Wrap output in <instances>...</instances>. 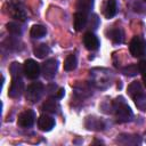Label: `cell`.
<instances>
[{
	"instance_id": "obj_27",
	"label": "cell",
	"mask_w": 146,
	"mask_h": 146,
	"mask_svg": "<svg viewBox=\"0 0 146 146\" xmlns=\"http://www.w3.org/2000/svg\"><path fill=\"white\" fill-rule=\"evenodd\" d=\"M144 1H145V2H146V0H144Z\"/></svg>"
},
{
	"instance_id": "obj_10",
	"label": "cell",
	"mask_w": 146,
	"mask_h": 146,
	"mask_svg": "<svg viewBox=\"0 0 146 146\" xmlns=\"http://www.w3.org/2000/svg\"><path fill=\"white\" fill-rule=\"evenodd\" d=\"M87 23H88V18L86 14L81 11H76L74 14V27L76 31H82L86 27Z\"/></svg>"
},
{
	"instance_id": "obj_21",
	"label": "cell",
	"mask_w": 146,
	"mask_h": 146,
	"mask_svg": "<svg viewBox=\"0 0 146 146\" xmlns=\"http://www.w3.org/2000/svg\"><path fill=\"white\" fill-rule=\"evenodd\" d=\"M7 30L10 34L13 35H21L22 34V27L18 23L16 22H9L7 24Z\"/></svg>"
},
{
	"instance_id": "obj_6",
	"label": "cell",
	"mask_w": 146,
	"mask_h": 146,
	"mask_svg": "<svg viewBox=\"0 0 146 146\" xmlns=\"http://www.w3.org/2000/svg\"><path fill=\"white\" fill-rule=\"evenodd\" d=\"M24 90V82L22 80V75L13 76V82L8 91V96L11 98H18Z\"/></svg>"
},
{
	"instance_id": "obj_7",
	"label": "cell",
	"mask_w": 146,
	"mask_h": 146,
	"mask_svg": "<svg viewBox=\"0 0 146 146\" xmlns=\"http://www.w3.org/2000/svg\"><path fill=\"white\" fill-rule=\"evenodd\" d=\"M35 121V113L32 110H26L18 115L17 123L22 128H31Z\"/></svg>"
},
{
	"instance_id": "obj_4",
	"label": "cell",
	"mask_w": 146,
	"mask_h": 146,
	"mask_svg": "<svg viewBox=\"0 0 146 146\" xmlns=\"http://www.w3.org/2000/svg\"><path fill=\"white\" fill-rule=\"evenodd\" d=\"M24 74L26 78L31 79V80H35L39 78L40 73H41V67L39 66V64L33 60V59H26L24 65Z\"/></svg>"
},
{
	"instance_id": "obj_26",
	"label": "cell",
	"mask_w": 146,
	"mask_h": 146,
	"mask_svg": "<svg viewBox=\"0 0 146 146\" xmlns=\"http://www.w3.org/2000/svg\"><path fill=\"white\" fill-rule=\"evenodd\" d=\"M143 82H144V84H145V87H146V73L143 74Z\"/></svg>"
},
{
	"instance_id": "obj_20",
	"label": "cell",
	"mask_w": 146,
	"mask_h": 146,
	"mask_svg": "<svg viewBox=\"0 0 146 146\" xmlns=\"http://www.w3.org/2000/svg\"><path fill=\"white\" fill-rule=\"evenodd\" d=\"M94 6V0H79L78 2V11L87 14Z\"/></svg>"
},
{
	"instance_id": "obj_25",
	"label": "cell",
	"mask_w": 146,
	"mask_h": 146,
	"mask_svg": "<svg viewBox=\"0 0 146 146\" xmlns=\"http://www.w3.org/2000/svg\"><path fill=\"white\" fill-rule=\"evenodd\" d=\"M64 95H65V90H64L63 88H60V89H58V91L56 92V98L60 99V98H62Z\"/></svg>"
},
{
	"instance_id": "obj_23",
	"label": "cell",
	"mask_w": 146,
	"mask_h": 146,
	"mask_svg": "<svg viewBox=\"0 0 146 146\" xmlns=\"http://www.w3.org/2000/svg\"><path fill=\"white\" fill-rule=\"evenodd\" d=\"M133 100H135L137 107H139L141 111H146V95L145 94H141L140 96H138Z\"/></svg>"
},
{
	"instance_id": "obj_9",
	"label": "cell",
	"mask_w": 146,
	"mask_h": 146,
	"mask_svg": "<svg viewBox=\"0 0 146 146\" xmlns=\"http://www.w3.org/2000/svg\"><path fill=\"white\" fill-rule=\"evenodd\" d=\"M83 44L88 50H96L99 47V40L92 32H87L83 35Z\"/></svg>"
},
{
	"instance_id": "obj_16",
	"label": "cell",
	"mask_w": 146,
	"mask_h": 146,
	"mask_svg": "<svg viewBox=\"0 0 146 146\" xmlns=\"http://www.w3.org/2000/svg\"><path fill=\"white\" fill-rule=\"evenodd\" d=\"M107 35H108L107 38L111 39L114 43H121L123 41V36H124L123 31L121 29H112V30H110Z\"/></svg>"
},
{
	"instance_id": "obj_11",
	"label": "cell",
	"mask_w": 146,
	"mask_h": 146,
	"mask_svg": "<svg viewBox=\"0 0 146 146\" xmlns=\"http://www.w3.org/2000/svg\"><path fill=\"white\" fill-rule=\"evenodd\" d=\"M86 127L87 129H90V130H103L104 129V124L102 123V121L95 116H88L86 119Z\"/></svg>"
},
{
	"instance_id": "obj_19",
	"label": "cell",
	"mask_w": 146,
	"mask_h": 146,
	"mask_svg": "<svg viewBox=\"0 0 146 146\" xmlns=\"http://www.w3.org/2000/svg\"><path fill=\"white\" fill-rule=\"evenodd\" d=\"M49 52H50V48L46 43H41L36 48H34V55L38 58H44Z\"/></svg>"
},
{
	"instance_id": "obj_3",
	"label": "cell",
	"mask_w": 146,
	"mask_h": 146,
	"mask_svg": "<svg viewBox=\"0 0 146 146\" xmlns=\"http://www.w3.org/2000/svg\"><path fill=\"white\" fill-rule=\"evenodd\" d=\"M43 94V84L41 82H33L31 83L25 92V97L30 103H36Z\"/></svg>"
},
{
	"instance_id": "obj_24",
	"label": "cell",
	"mask_w": 146,
	"mask_h": 146,
	"mask_svg": "<svg viewBox=\"0 0 146 146\" xmlns=\"http://www.w3.org/2000/svg\"><path fill=\"white\" fill-rule=\"evenodd\" d=\"M138 70H139V73H146V57L141 58L138 63Z\"/></svg>"
},
{
	"instance_id": "obj_13",
	"label": "cell",
	"mask_w": 146,
	"mask_h": 146,
	"mask_svg": "<svg viewBox=\"0 0 146 146\" xmlns=\"http://www.w3.org/2000/svg\"><path fill=\"white\" fill-rule=\"evenodd\" d=\"M116 14V1L115 0H107L104 7V15L106 18H112Z\"/></svg>"
},
{
	"instance_id": "obj_2",
	"label": "cell",
	"mask_w": 146,
	"mask_h": 146,
	"mask_svg": "<svg viewBox=\"0 0 146 146\" xmlns=\"http://www.w3.org/2000/svg\"><path fill=\"white\" fill-rule=\"evenodd\" d=\"M130 54L133 57H143L146 54V41L141 36H133L129 44Z\"/></svg>"
},
{
	"instance_id": "obj_1",
	"label": "cell",
	"mask_w": 146,
	"mask_h": 146,
	"mask_svg": "<svg viewBox=\"0 0 146 146\" xmlns=\"http://www.w3.org/2000/svg\"><path fill=\"white\" fill-rule=\"evenodd\" d=\"M113 108L115 112L117 123H125V122H129L132 120V117H133L132 111L125 104L123 97H119L113 102Z\"/></svg>"
},
{
	"instance_id": "obj_22",
	"label": "cell",
	"mask_w": 146,
	"mask_h": 146,
	"mask_svg": "<svg viewBox=\"0 0 146 146\" xmlns=\"http://www.w3.org/2000/svg\"><path fill=\"white\" fill-rule=\"evenodd\" d=\"M123 74L128 75V76H135L139 73V70H138V65H135V64H131V65H128L125 66L123 70H122Z\"/></svg>"
},
{
	"instance_id": "obj_14",
	"label": "cell",
	"mask_w": 146,
	"mask_h": 146,
	"mask_svg": "<svg viewBox=\"0 0 146 146\" xmlns=\"http://www.w3.org/2000/svg\"><path fill=\"white\" fill-rule=\"evenodd\" d=\"M9 13H10V15H11L14 18H16V19H18V21H25V18H26L25 11H24L18 5H10V7H9Z\"/></svg>"
},
{
	"instance_id": "obj_5",
	"label": "cell",
	"mask_w": 146,
	"mask_h": 146,
	"mask_svg": "<svg viewBox=\"0 0 146 146\" xmlns=\"http://www.w3.org/2000/svg\"><path fill=\"white\" fill-rule=\"evenodd\" d=\"M57 68H58V62L55 58H50L47 59L42 66H41V73L43 75V78L51 80L55 78L56 73H57Z\"/></svg>"
},
{
	"instance_id": "obj_12",
	"label": "cell",
	"mask_w": 146,
	"mask_h": 146,
	"mask_svg": "<svg viewBox=\"0 0 146 146\" xmlns=\"http://www.w3.org/2000/svg\"><path fill=\"white\" fill-rule=\"evenodd\" d=\"M128 94H129V96H130L132 99L137 98L138 96H140L141 94H144L143 88H141V84H140L138 81H133V82L130 83L129 87H128Z\"/></svg>"
},
{
	"instance_id": "obj_8",
	"label": "cell",
	"mask_w": 146,
	"mask_h": 146,
	"mask_svg": "<svg viewBox=\"0 0 146 146\" xmlns=\"http://www.w3.org/2000/svg\"><path fill=\"white\" fill-rule=\"evenodd\" d=\"M38 127L42 131H50L55 127V120L48 114H42L38 119Z\"/></svg>"
},
{
	"instance_id": "obj_18",
	"label": "cell",
	"mask_w": 146,
	"mask_h": 146,
	"mask_svg": "<svg viewBox=\"0 0 146 146\" xmlns=\"http://www.w3.org/2000/svg\"><path fill=\"white\" fill-rule=\"evenodd\" d=\"M76 64H78V59H76V56L71 54L66 57L65 62H64V70L65 71H73L75 67H76Z\"/></svg>"
},
{
	"instance_id": "obj_15",
	"label": "cell",
	"mask_w": 146,
	"mask_h": 146,
	"mask_svg": "<svg viewBox=\"0 0 146 146\" xmlns=\"http://www.w3.org/2000/svg\"><path fill=\"white\" fill-rule=\"evenodd\" d=\"M30 34L33 39H40V38H43L46 34H47V30L44 26L42 25H39V24H35L31 27V31H30Z\"/></svg>"
},
{
	"instance_id": "obj_17",
	"label": "cell",
	"mask_w": 146,
	"mask_h": 146,
	"mask_svg": "<svg viewBox=\"0 0 146 146\" xmlns=\"http://www.w3.org/2000/svg\"><path fill=\"white\" fill-rule=\"evenodd\" d=\"M42 108H43L46 112H49V113H57L58 110H59V104H58L55 99L49 98V99H47V100L43 103Z\"/></svg>"
}]
</instances>
